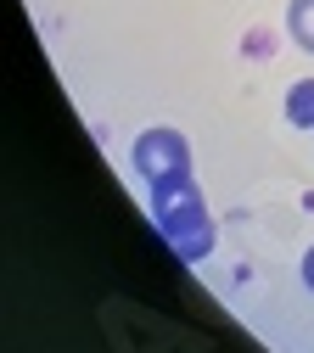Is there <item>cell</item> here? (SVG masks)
I'll return each instance as SVG.
<instances>
[{
  "label": "cell",
  "instance_id": "obj_4",
  "mask_svg": "<svg viewBox=\"0 0 314 353\" xmlns=\"http://www.w3.org/2000/svg\"><path fill=\"white\" fill-rule=\"evenodd\" d=\"M286 28H292V39L303 51H314V0H292L286 6Z\"/></svg>",
  "mask_w": 314,
  "mask_h": 353
},
{
  "label": "cell",
  "instance_id": "obj_3",
  "mask_svg": "<svg viewBox=\"0 0 314 353\" xmlns=\"http://www.w3.org/2000/svg\"><path fill=\"white\" fill-rule=\"evenodd\" d=\"M286 123L314 129V79H297L292 90H286Z\"/></svg>",
  "mask_w": 314,
  "mask_h": 353
},
{
  "label": "cell",
  "instance_id": "obj_5",
  "mask_svg": "<svg viewBox=\"0 0 314 353\" xmlns=\"http://www.w3.org/2000/svg\"><path fill=\"white\" fill-rule=\"evenodd\" d=\"M303 286H308V292H314V247H308V252H303Z\"/></svg>",
  "mask_w": 314,
  "mask_h": 353
},
{
  "label": "cell",
  "instance_id": "obj_2",
  "mask_svg": "<svg viewBox=\"0 0 314 353\" xmlns=\"http://www.w3.org/2000/svg\"><path fill=\"white\" fill-rule=\"evenodd\" d=\"M135 174H141L146 185L186 180L191 174V141L179 135V129H168V123L141 129V141H135Z\"/></svg>",
  "mask_w": 314,
  "mask_h": 353
},
{
  "label": "cell",
  "instance_id": "obj_1",
  "mask_svg": "<svg viewBox=\"0 0 314 353\" xmlns=\"http://www.w3.org/2000/svg\"><path fill=\"white\" fill-rule=\"evenodd\" d=\"M152 225L179 263H202L213 252V213H208L191 174L168 180V185H152Z\"/></svg>",
  "mask_w": 314,
  "mask_h": 353
}]
</instances>
